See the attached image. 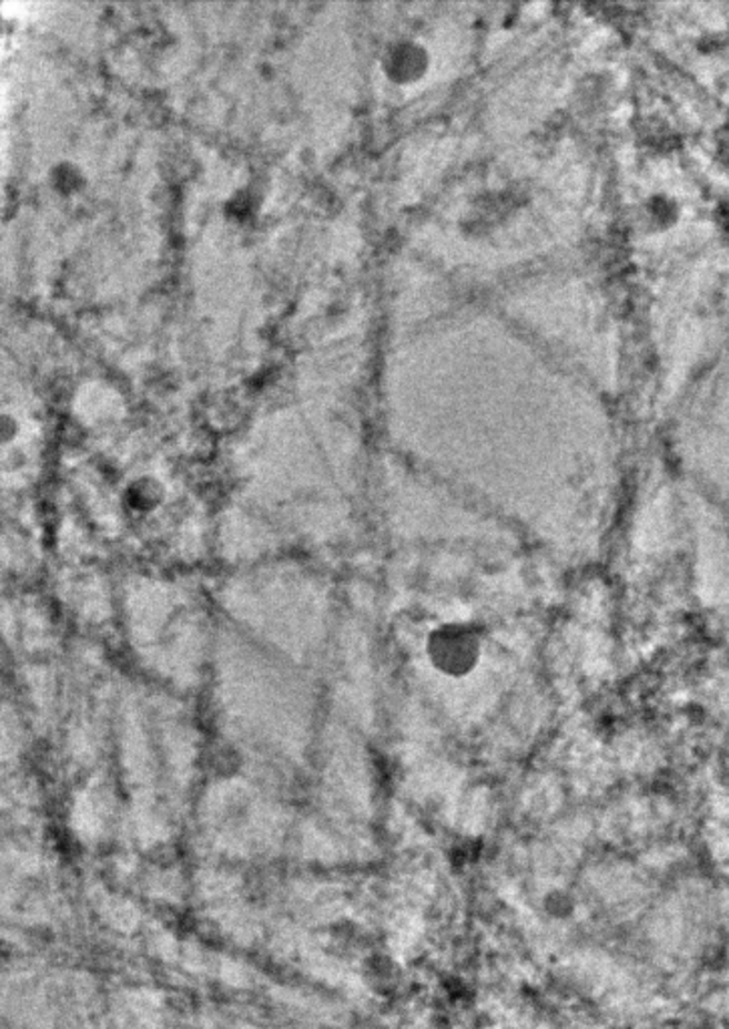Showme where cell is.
<instances>
[{"mask_svg": "<svg viewBox=\"0 0 729 1029\" xmlns=\"http://www.w3.org/2000/svg\"><path fill=\"white\" fill-rule=\"evenodd\" d=\"M476 639L466 634L465 629L446 627L438 632L431 642V656L438 668L450 674L466 672L475 664Z\"/></svg>", "mask_w": 729, "mask_h": 1029, "instance_id": "cell-1", "label": "cell"}, {"mask_svg": "<svg viewBox=\"0 0 729 1029\" xmlns=\"http://www.w3.org/2000/svg\"><path fill=\"white\" fill-rule=\"evenodd\" d=\"M384 67H386V73L391 74L396 83H411L426 71L428 53L421 44L404 41V43L392 47L386 54Z\"/></svg>", "mask_w": 729, "mask_h": 1029, "instance_id": "cell-2", "label": "cell"}]
</instances>
